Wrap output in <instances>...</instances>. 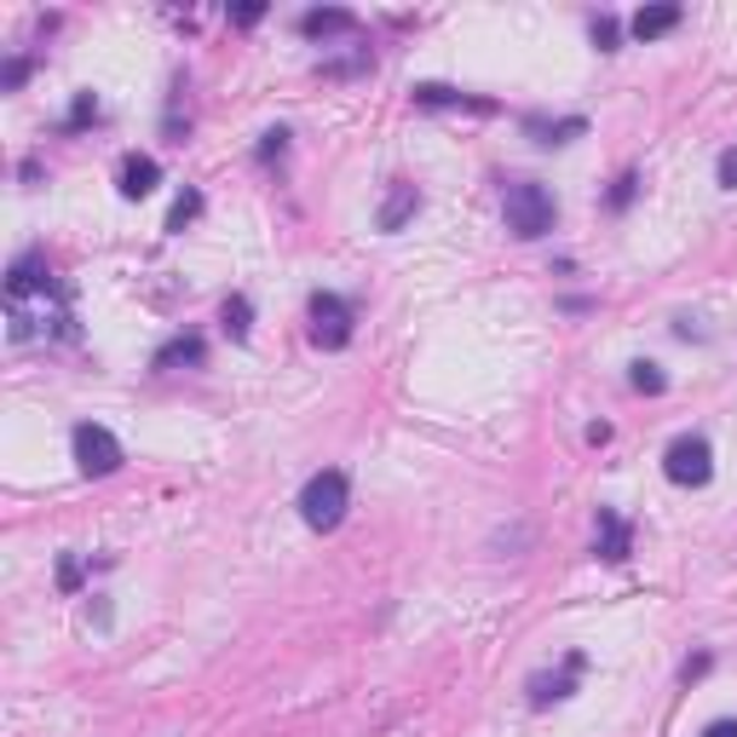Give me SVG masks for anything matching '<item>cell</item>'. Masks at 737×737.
I'll return each mask as SVG.
<instances>
[{
    "instance_id": "obj_8",
    "label": "cell",
    "mask_w": 737,
    "mask_h": 737,
    "mask_svg": "<svg viewBox=\"0 0 737 737\" xmlns=\"http://www.w3.org/2000/svg\"><path fill=\"white\" fill-rule=\"evenodd\" d=\"M415 105H421V110H478V116H490L496 98H473V93H462V87L421 82V87H415Z\"/></svg>"
},
{
    "instance_id": "obj_6",
    "label": "cell",
    "mask_w": 737,
    "mask_h": 737,
    "mask_svg": "<svg viewBox=\"0 0 737 737\" xmlns=\"http://www.w3.org/2000/svg\"><path fill=\"white\" fill-rule=\"evenodd\" d=\"M663 473H669V485H680V490H703L708 478H715V449H708V438H697V432H685V438L669 444Z\"/></svg>"
},
{
    "instance_id": "obj_19",
    "label": "cell",
    "mask_w": 737,
    "mask_h": 737,
    "mask_svg": "<svg viewBox=\"0 0 737 737\" xmlns=\"http://www.w3.org/2000/svg\"><path fill=\"white\" fill-rule=\"evenodd\" d=\"M253 156H260L265 167L289 156V127H271V133H260V144H253Z\"/></svg>"
},
{
    "instance_id": "obj_5",
    "label": "cell",
    "mask_w": 737,
    "mask_h": 737,
    "mask_svg": "<svg viewBox=\"0 0 737 737\" xmlns=\"http://www.w3.org/2000/svg\"><path fill=\"white\" fill-rule=\"evenodd\" d=\"M69 449H75V467H82L87 478H110V473H121V444H116V432L110 426H98V421H82L69 432Z\"/></svg>"
},
{
    "instance_id": "obj_26",
    "label": "cell",
    "mask_w": 737,
    "mask_h": 737,
    "mask_svg": "<svg viewBox=\"0 0 737 737\" xmlns=\"http://www.w3.org/2000/svg\"><path fill=\"white\" fill-rule=\"evenodd\" d=\"M260 18H265V7H260V0H253V7H237V12H231V23H237V30H253Z\"/></svg>"
},
{
    "instance_id": "obj_16",
    "label": "cell",
    "mask_w": 737,
    "mask_h": 737,
    "mask_svg": "<svg viewBox=\"0 0 737 737\" xmlns=\"http://www.w3.org/2000/svg\"><path fill=\"white\" fill-rule=\"evenodd\" d=\"M219 323H225V335H231V340H248V335H253V306H248V294H231V300H225V306H219Z\"/></svg>"
},
{
    "instance_id": "obj_21",
    "label": "cell",
    "mask_w": 737,
    "mask_h": 737,
    "mask_svg": "<svg viewBox=\"0 0 737 737\" xmlns=\"http://www.w3.org/2000/svg\"><path fill=\"white\" fill-rule=\"evenodd\" d=\"M633 196H640V173H617V185H611V196H605V208H611V214H622Z\"/></svg>"
},
{
    "instance_id": "obj_20",
    "label": "cell",
    "mask_w": 737,
    "mask_h": 737,
    "mask_svg": "<svg viewBox=\"0 0 737 737\" xmlns=\"http://www.w3.org/2000/svg\"><path fill=\"white\" fill-rule=\"evenodd\" d=\"M196 214H202V191H185L180 202H173V214H167V231L180 237V231H185V225H191Z\"/></svg>"
},
{
    "instance_id": "obj_22",
    "label": "cell",
    "mask_w": 737,
    "mask_h": 737,
    "mask_svg": "<svg viewBox=\"0 0 737 737\" xmlns=\"http://www.w3.org/2000/svg\"><path fill=\"white\" fill-rule=\"evenodd\" d=\"M617 41H622V23L611 12H599L594 18V46H599V53H617Z\"/></svg>"
},
{
    "instance_id": "obj_23",
    "label": "cell",
    "mask_w": 737,
    "mask_h": 737,
    "mask_svg": "<svg viewBox=\"0 0 737 737\" xmlns=\"http://www.w3.org/2000/svg\"><path fill=\"white\" fill-rule=\"evenodd\" d=\"M82 576H87V565H82V559H58V588H64V594H75V588H82Z\"/></svg>"
},
{
    "instance_id": "obj_10",
    "label": "cell",
    "mask_w": 737,
    "mask_h": 737,
    "mask_svg": "<svg viewBox=\"0 0 737 737\" xmlns=\"http://www.w3.org/2000/svg\"><path fill=\"white\" fill-rule=\"evenodd\" d=\"M162 185V167H156V156H121V173H116V191L127 196V202H144L150 191Z\"/></svg>"
},
{
    "instance_id": "obj_24",
    "label": "cell",
    "mask_w": 737,
    "mask_h": 737,
    "mask_svg": "<svg viewBox=\"0 0 737 737\" xmlns=\"http://www.w3.org/2000/svg\"><path fill=\"white\" fill-rule=\"evenodd\" d=\"M715 180H720L726 191H737V144H726V150H720V162H715Z\"/></svg>"
},
{
    "instance_id": "obj_11",
    "label": "cell",
    "mask_w": 737,
    "mask_h": 737,
    "mask_svg": "<svg viewBox=\"0 0 737 737\" xmlns=\"http://www.w3.org/2000/svg\"><path fill=\"white\" fill-rule=\"evenodd\" d=\"M599 559H611V565H622V559L633 553V524L617 513V507H599Z\"/></svg>"
},
{
    "instance_id": "obj_1",
    "label": "cell",
    "mask_w": 737,
    "mask_h": 737,
    "mask_svg": "<svg viewBox=\"0 0 737 737\" xmlns=\"http://www.w3.org/2000/svg\"><path fill=\"white\" fill-rule=\"evenodd\" d=\"M7 323L12 340H41V335H75L69 328V294L53 283L41 248H23L7 265Z\"/></svg>"
},
{
    "instance_id": "obj_27",
    "label": "cell",
    "mask_w": 737,
    "mask_h": 737,
    "mask_svg": "<svg viewBox=\"0 0 737 737\" xmlns=\"http://www.w3.org/2000/svg\"><path fill=\"white\" fill-rule=\"evenodd\" d=\"M708 669H715V657H708V651H697L692 663H685V685H692V680H703Z\"/></svg>"
},
{
    "instance_id": "obj_25",
    "label": "cell",
    "mask_w": 737,
    "mask_h": 737,
    "mask_svg": "<svg viewBox=\"0 0 737 737\" xmlns=\"http://www.w3.org/2000/svg\"><path fill=\"white\" fill-rule=\"evenodd\" d=\"M23 82H30V58H12V64H7V75H0V87H7V93H18Z\"/></svg>"
},
{
    "instance_id": "obj_28",
    "label": "cell",
    "mask_w": 737,
    "mask_h": 737,
    "mask_svg": "<svg viewBox=\"0 0 737 737\" xmlns=\"http://www.w3.org/2000/svg\"><path fill=\"white\" fill-rule=\"evenodd\" d=\"M703 737H737V720H708Z\"/></svg>"
},
{
    "instance_id": "obj_2",
    "label": "cell",
    "mask_w": 737,
    "mask_h": 737,
    "mask_svg": "<svg viewBox=\"0 0 737 737\" xmlns=\"http://www.w3.org/2000/svg\"><path fill=\"white\" fill-rule=\"evenodd\" d=\"M501 214H507V231H513L519 242H537V237H548L559 225V202L537 180H513L507 196H501Z\"/></svg>"
},
{
    "instance_id": "obj_15",
    "label": "cell",
    "mask_w": 737,
    "mask_h": 737,
    "mask_svg": "<svg viewBox=\"0 0 737 737\" xmlns=\"http://www.w3.org/2000/svg\"><path fill=\"white\" fill-rule=\"evenodd\" d=\"M680 18H685V12L674 7V0H663V7H640V12H633V23H628V30L640 35V41H657V35H669Z\"/></svg>"
},
{
    "instance_id": "obj_13",
    "label": "cell",
    "mask_w": 737,
    "mask_h": 737,
    "mask_svg": "<svg viewBox=\"0 0 737 737\" xmlns=\"http://www.w3.org/2000/svg\"><path fill=\"white\" fill-rule=\"evenodd\" d=\"M202 358H208V346H202V335H173L162 351H156V358H150V369H196Z\"/></svg>"
},
{
    "instance_id": "obj_4",
    "label": "cell",
    "mask_w": 737,
    "mask_h": 737,
    "mask_svg": "<svg viewBox=\"0 0 737 737\" xmlns=\"http://www.w3.org/2000/svg\"><path fill=\"white\" fill-rule=\"evenodd\" d=\"M306 317H312V346H317V351H346V346H351V328H358L351 300H340V294L323 289V294H312Z\"/></svg>"
},
{
    "instance_id": "obj_7",
    "label": "cell",
    "mask_w": 737,
    "mask_h": 737,
    "mask_svg": "<svg viewBox=\"0 0 737 737\" xmlns=\"http://www.w3.org/2000/svg\"><path fill=\"white\" fill-rule=\"evenodd\" d=\"M582 669H588V657H582V651H565V663H559L553 674H530V703H537V708H548V703H565V697L576 692Z\"/></svg>"
},
{
    "instance_id": "obj_9",
    "label": "cell",
    "mask_w": 737,
    "mask_h": 737,
    "mask_svg": "<svg viewBox=\"0 0 737 737\" xmlns=\"http://www.w3.org/2000/svg\"><path fill=\"white\" fill-rule=\"evenodd\" d=\"M358 30V12L351 7H312L300 12V35L306 41H335V35H351Z\"/></svg>"
},
{
    "instance_id": "obj_14",
    "label": "cell",
    "mask_w": 737,
    "mask_h": 737,
    "mask_svg": "<svg viewBox=\"0 0 737 737\" xmlns=\"http://www.w3.org/2000/svg\"><path fill=\"white\" fill-rule=\"evenodd\" d=\"M524 133L537 139V144H571V139L588 133V121H582V116H559V121H548V116H524Z\"/></svg>"
},
{
    "instance_id": "obj_17",
    "label": "cell",
    "mask_w": 737,
    "mask_h": 737,
    "mask_svg": "<svg viewBox=\"0 0 737 737\" xmlns=\"http://www.w3.org/2000/svg\"><path fill=\"white\" fill-rule=\"evenodd\" d=\"M98 116H105L98 93H75V105H69V116H64V133H82V127H93Z\"/></svg>"
},
{
    "instance_id": "obj_12",
    "label": "cell",
    "mask_w": 737,
    "mask_h": 737,
    "mask_svg": "<svg viewBox=\"0 0 737 737\" xmlns=\"http://www.w3.org/2000/svg\"><path fill=\"white\" fill-rule=\"evenodd\" d=\"M415 214H421V191H415L410 180H398V185L387 191V202H380L375 225H380V231H403V225H410Z\"/></svg>"
},
{
    "instance_id": "obj_18",
    "label": "cell",
    "mask_w": 737,
    "mask_h": 737,
    "mask_svg": "<svg viewBox=\"0 0 737 737\" xmlns=\"http://www.w3.org/2000/svg\"><path fill=\"white\" fill-rule=\"evenodd\" d=\"M628 380H633V392H646V398H663L669 392V375L663 369H657V364H628Z\"/></svg>"
},
{
    "instance_id": "obj_3",
    "label": "cell",
    "mask_w": 737,
    "mask_h": 737,
    "mask_svg": "<svg viewBox=\"0 0 737 737\" xmlns=\"http://www.w3.org/2000/svg\"><path fill=\"white\" fill-rule=\"evenodd\" d=\"M346 507H351V485H346L340 467L312 473L306 490H300V519H306L312 530H335V524L346 519Z\"/></svg>"
}]
</instances>
